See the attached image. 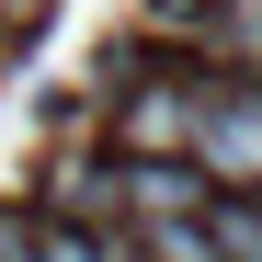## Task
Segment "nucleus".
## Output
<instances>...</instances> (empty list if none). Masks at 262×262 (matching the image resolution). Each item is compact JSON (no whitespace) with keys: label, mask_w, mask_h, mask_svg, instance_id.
<instances>
[{"label":"nucleus","mask_w":262,"mask_h":262,"mask_svg":"<svg viewBox=\"0 0 262 262\" xmlns=\"http://www.w3.org/2000/svg\"><path fill=\"white\" fill-rule=\"evenodd\" d=\"M205 69H148L137 92L114 103V148L125 160H194V125H205Z\"/></svg>","instance_id":"f257e3e1"},{"label":"nucleus","mask_w":262,"mask_h":262,"mask_svg":"<svg viewBox=\"0 0 262 262\" xmlns=\"http://www.w3.org/2000/svg\"><path fill=\"white\" fill-rule=\"evenodd\" d=\"M194 171L228 194H262V80H216L194 125Z\"/></svg>","instance_id":"f03ea898"},{"label":"nucleus","mask_w":262,"mask_h":262,"mask_svg":"<svg viewBox=\"0 0 262 262\" xmlns=\"http://www.w3.org/2000/svg\"><path fill=\"white\" fill-rule=\"evenodd\" d=\"M114 216H125V228L205 216V171H194V160H125V171H114Z\"/></svg>","instance_id":"7ed1b4c3"},{"label":"nucleus","mask_w":262,"mask_h":262,"mask_svg":"<svg viewBox=\"0 0 262 262\" xmlns=\"http://www.w3.org/2000/svg\"><path fill=\"white\" fill-rule=\"evenodd\" d=\"M205 239L216 262H262V194H205Z\"/></svg>","instance_id":"20e7f679"},{"label":"nucleus","mask_w":262,"mask_h":262,"mask_svg":"<svg viewBox=\"0 0 262 262\" xmlns=\"http://www.w3.org/2000/svg\"><path fill=\"white\" fill-rule=\"evenodd\" d=\"M205 46L239 57V69H262V0H216V12H205Z\"/></svg>","instance_id":"39448f33"},{"label":"nucleus","mask_w":262,"mask_h":262,"mask_svg":"<svg viewBox=\"0 0 262 262\" xmlns=\"http://www.w3.org/2000/svg\"><path fill=\"white\" fill-rule=\"evenodd\" d=\"M125 239H137V262H216L205 216H160V228H125Z\"/></svg>","instance_id":"423d86ee"},{"label":"nucleus","mask_w":262,"mask_h":262,"mask_svg":"<svg viewBox=\"0 0 262 262\" xmlns=\"http://www.w3.org/2000/svg\"><path fill=\"white\" fill-rule=\"evenodd\" d=\"M34 12H46V0H0V23H34Z\"/></svg>","instance_id":"0eeeda50"}]
</instances>
